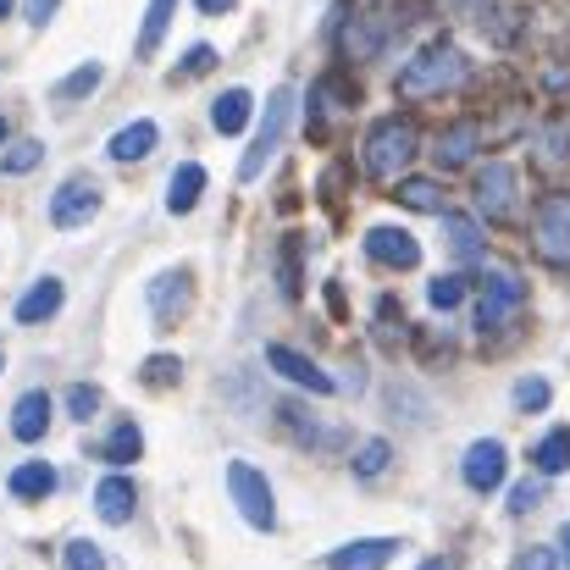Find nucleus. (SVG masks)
<instances>
[{
  "instance_id": "2f4dec72",
  "label": "nucleus",
  "mask_w": 570,
  "mask_h": 570,
  "mask_svg": "<svg viewBox=\"0 0 570 570\" xmlns=\"http://www.w3.org/2000/svg\"><path fill=\"white\" fill-rule=\"evenodd\" d=\"M184 377V361L178 355H150L145 366H139V382L145 387H167V382H178Z\"/></svg>"
},
{
  "instance_id": "393cba45",
  "label": "nucleus",
  "mask_w": 570,
  "mask_h": 570,
  "mask_svg": "<svg viewBox=\"0 0 570 570\" xmlns=\"http://www.w3.org/2000/svg\"><path fill=\"white\" fill-rule=\"evenodd\" d=\"M139 454H145V432H139L134 421H122V426L100 443V460H111V465H134Z\"/></svg>"
},
{
  "instance_id": "0eeeda50",
  "label": "nucleus",
  "mask_w": 570,
  "mask_h": 570,
  "mask_svg": "<svg viewBox=\"0 0 570 570\" xmlns=\"http://www.w3.org/2000/svg\"><path fill=\"white\" fill-rule=\"evenodd\" d=\"M266 366L272 372H283V377L294 382V387H305V393H316V399H327V393H338V382L327 377L311 355H299V350H288V344H266Z\"/></svg>"
},
{
  "instance_id": "6e6552de",
  "label": "nucleus",
  "mask_w": 570,
  "mask_h": 570,
  "mask_svg": "<svg viewBox=\"0 0 570 570\" xmlns=\"http://www.w3.org/2000/svg\"><path fill=\"white\" fill-rule=\"evenodd\" d=\"M387 33H393V17H387L382 6H361V11L350 17V28H344V50H350L355 61H372L382 45H387Z\"/></svg>"
},
{
  "instance_id": "2eb2a0df",
  "label": "nucleus",
  "mask_w": 570,
  "mask_h": 570,
  "mask_svg": "<svg viewBox=\"0 0 570 570\" xmlns=\"http://www.w3.org/2000/svg\"><path fill=\"white\" fill-rule=\"evenodd\" d=\"M61 299H67L61 277H39V283L17 299V322H22V327H39V322H50V316L61 311Z\"/></svg>"
},
{
  "instance_id": "7c9ffc66",
  "label": "nucleus",
  "mask_w": 570,
  "mask_h": 570,
  "mask_svg": "<svg viewBox=\"0 0 570 570\" xmlns=\"http://www.w3.org/2000/svg\"><path fill=\"white\" fill-rule=\"evenodd\" d=\"M387 460H393V443H387V438L361 443V449H355V476H361V482H372V476H382V465H387Z\"/></svg>"
},
{
  "instance_id": "39448f33",
  "label": "nucleus",
  "mask_w": 570,
  "mask_h": 570,
  "mask_svg": "<svg viewBox=\"0 0 570 570\" xmlns=\"http://www.w3.org/2000/svg\"><path fill=\"white\" fill-rule=\"evenodd\" d=\"M532 244L543 261H570V194H549L532 222Z\"/></svg>"
},
{
  "instance_id": "dca6fc26",
  "label": "nucleus",
  "mask_w": 570,
  "mask_h": 570,
  "mask_svg": "<svg viewBox=\"0 0 570 570\" xmlns=\"http://www.w3.org/2000/svg\"><path fill=\"white\" fill-rule=\"evenodd\" d=\"M249 117H255V95H249V89H222V95L210 100V128H216V134H244Z\"/></svg>"
},
{
  "instance_id": "423d86ee",
  "label": "nucleus",
  "mask_w": 570,
  "mask_h": 570,
  "mask_svg": "<svg viewBox=\"0 0 570 570\" xmlns=\"http://www.w3.org/2000/svg\"><path fill=\"white\" fill-rule=\"evenodd\" d=\"M515 311H521V277L488 272V277H482V299H476V327L493 333V327H504Z\"/></svg>"
},
{
  "instance_id": "b1692460",
  "label": "nucleus",
  "mask_w": 570,
  "mask_h": 570,
  "mask_svg": "<svg viewBox=\"0 0 570 570\" xmlns=\"http://www.w3.org/2000/svg\"><path fill=\"white\" fill-rule=\"evenodd\" d=\"M11 493H17V499H45V493H56V465H45V460L17 465V471H11Z\"/></svg>"
},
{
  "instance_id": "e433bc0d",
  "label": "nucleus",
  "mask_w": 570,
  "mask_h": 570,
  "mask_svg": "<svg viewBox=\"0 0 570 570\" xmlns=\"http://www.w3.org/2000/svg\"><path fill=\"white\" fill-rule=\"evenodd\" d=\"M205 67H216V50H210V45H194L189 56L178 61V72H173V78H194V72H205Z\"/></svg>"
},
{
  "instance_id": "c756f323",
  "label": "nucleus",
  "mask_w": 570,
  "mask_h": 570,
  "mask_svg": "<svg viewBox=\"0 0 570 570\" xmlns=\"http://www.w3.org/2000/svg\"><path fill=\"white\" fill-rule=\"evenodd\" d=\"M399 205H410V210H443V189L432 178H399Z\"/></svg>"
},
{
  "instance_id": "4be33fe9",
  "label": "nucleus",
  "mask_w": 570,
  "mask_h": 570,
  "mask_svg": "<svg viewBox=\"0 0 570 570\" xmlns=\"http://www.w3.org/2000/svg\"><path fill=\"white\" fill-rule=\"evenodd\" d=\"M199 194H205V167H199V161H184V167L173 173V184H167V210L184 216V210L199 205Z\"/></svg>"
},
{
  "instance_id": "f257e3e1",
  "label": "nucleus",
  "mask_w": 570,
  "mask_h": 570,
  "mask_svg": "<svg viewBox=\"0 0 570 570\" xmlns=\"http://www.w3.org/2000/svg\"><path fill=\"white\" fill-rule=\"evenodd\" d=\"M471 78V61H465V50L460 45H449V39H432V45H421L410 61H404V72H399V89L404 95H443V89H460Z\"/></svg>"
},
{
  "instance_id": "7ed1b4c3",
  "label": "nucleus",
  "mask_w": 570,
  "mask_h": 570,
  "mask_svg": "<svg viewBox=\"0 0 570 570\" xmlns=\"http://www.w3.org/2000/svg\"><path fill=\"white\" fill-rule=\"evenodd\" d=\"M288 117H294V89H272L266 122H261V134L249 139V150H244V161H238V184H261L266 161L277 156V145H283V134H288Z\"/></svg>"
},
{
  "instance_id": "412c9836",
  "label": "nucleus",
  "mask_w": 570,
  "mask_h": 570,
  "mask_svg": "<svg viewBox=\"0 0 570 570\" xmlns=\"http://www.w3.org/2000/svg\"><path fill=\"white\" fill-rule=\"evenodd\" d=\"M283 421L299 432V443H316V449H344V426H333V421H311L299 404H283Z\"/></svg>"
},
{
  "instance_id": "4c0bfd02",
  "label": "nucleus",
  "mask_w": 570,
  "mask_h": 570,
  "mask_svg": "<svg viewBox=\"0 0 570 570\" xmlns=\"http://www.w3.org/2000/svg\"><path fill=\"white\" fill-rule=\"evenodd\" d=\"M560 560H554V549H521L515 554V570H554Z\"/></svg>"
},
{
  "instance_id": "ddd939ff",
  "label": "nucleus",
  "mask_w": 570,
  "mask_h": 570,
  "mask_svg": "<svg viewBox=\"0 0 570 570\" xmlns=\"http://www.w3.org/2000/svg\"><path fill=\"white\" fill-rule=\"evenodd\" d=\"M366 255H372L377 266H399V272H410V266L421 261V244H415L404 227H372V233H366Z\"/></svg>"
},
{
  "instance_id": "6ab92c4d",
  "label": "nucleus",
  "mask_w": 570,
  "mask_h": 570,
  "mask_svg": "<svg viewBox=\"0 0 570 570\" xmlns=\"http://www.w3.org/2000/svg\"><path fill=\"white\" fill-rule=\"evenodd\" d=\"M95 510H100V521H111V527L134 521V476H100Z\"/></svg>"
},
{
  "instance_id": "79ce46f5",
  "label": "nucleus",
  "mask_w": 570,
  "mask_h": 570,
  "mask_svg": "<svg viewBox=\"0 0 570 570\" xmlns=\"http://www.w3.org/2000/svg\"><path fill=\"white\" fill-rule=\"evenodd\" d=\"M560 554H566V570H570V521H566V532H560Z\"/></svg>"
},
{
  "instance_id": "a211bd4d",
  "label": "nucleus",
  "mask_w": 570,
  "mask_h": 570,
  "mask_svg": "<svg viewBox=\"0 0 570 570\" xmlns=\"http://www.w3.org/2000/svg\"><path fill=\"white\" fill-rule=\"evenodd\" d=\"M11 432L22 438V443H39L45 432H50V393H22L17 399V410H11Z\"/></svg>"
},
{
  "instance_id": "cd10ccee",
  "label": "nucleus",
  "mask_w": 570,
  "mask_h": 570,
  "mask_svg": "<svg viewBox=\"0 0 570 570\" xmlns=\"http://www.w3.org/2000/svg\"><path fill=\"white\" fill-rule=\"evenodd\" d=\"M100 78H106V67H100V61H83L78 72H67V78L56 83V100H83V95L100 89Z\"/></svg>"
},
{
  "instance_id": "a878e982",
  "label": "nucleus",
  "mask_w": 570,
  "mask_h": 570,
  "mask_svg": "<svg viewBox=\"0 0 570 570\" xmlns=\"http://www.w3.org/2000/svg\"><path fill=\"white\" fill-rule=\"evenodd\" d=\"M532 465H538L543 476H560V471H566L570 465V426H554V432L532 449Z\"/></svg>"
},
{
  "instance_id": "c85d7f7f",
  "label": "nucleus",
  "mask_w": 570,
  "mask_h": 570,
  "mask_svg": "<svg viewBox=\"0 0 570 570\" xmlns=\"http://www.w3.org/2000/svg\"><path fill=\"white\" fill-rule=\"evenodd\" d=\"M39 161H45V145H39V139H17V145H6L0 173H6V178H22V173H33Z\"/></svg>"
},
{
  "instance_id": "9d476101",
  "label": "nucleus",
  "mask_w": 570,
  "mask_h": 570,
  "mask_svg": "<svg viewBox=\"0 0 570 570\" xmlns=\"http://www.w3.org/2000/svg\"><path fill=\"white\" fill-rule=\"evenodd\" d=\"M95 210H100V189L89 178H72V184H61L50 194V222L56 227H83Z\"/></svg>"
},
{
  "instance_id": "37998d69",
  "label": "nucleus",
  "mask_w": 570,
  "mask_h": 570,
  "mask_svg": "<svg viewBox=\"0 0 570 570\" xmlns=\"http://www.w3.org/2000/svg\"><path fill=\"white\" fill-rule=\"evenodd\" d=\"M11 6H17V0H0V22H6V17H11Z\"/></svg>"
},
{
  "instance_id": "58836bf2",
  "label": "nucleus",
  "mask_w": 570,
  "mask_h": 570,
  "mask_svg": "<svg viewBox=\"0 0 570 570\" xmlns=\"http://www.w3.org/2000/svg\"><path fill=\"white\" fill-rule=\"evenodd\" d=\"M532 504H543V482H527V488L510 493V510H515V515H527Z\"/></svg>"
},
{
  "instance_id": "c9c22d12",
  "label": "nucleus",
  "mask_w": 570,
  "mask_h": 570,
  "mask_svg": "<svg viewBox=\"0 0 570 570\" xmlns=\"http://www.w3.org/2000/svg\"><path fill=\"white\" fill-rule=\"evenodd\" d=\"M67 410H72V421H89V415L100 410V387H95V382H78V387L67 393Z\"/></svg>"
},
{
  "instance_id": "20e7f679",
  "label": "nucleus",
  "mask_w": 570,
  "mask_h": 570,
  "mask_svg": "<svg viewBox=\"0 0 570 570\" xmlns=\"http://www.w3.org/2000/svg\"><path fill=\"white\" fill-rule=\"evenodd\" d=\"M227 493H233V504H238V515L255 527V532H272L277 527V504H272V488H266V476L249 465V460H233L227 465Z\"/></svg>"
},
{
  "instance_id": "aec40b11",
  "label": "nucleus",
  "mask_w": 570,
  "mask_h": 570,
  "mask_svg": "<svg viewBox=\"0 0 570 570\" xmlns=\"http://www.w3.org/2000/svg\"><path fill=\"white\" fill-rule=\"evenodd\" d=\"M438 216H443V238H449V249H454L460 261H482V227H476L465 210H449V205H443Z\"/></svg>"
},
{
  "instance_id": "a19ab883",
  "label": "nucleus",
  "mask_w": 570,
  "mask_h": 570,
  "mask_svg": "<svg viewBox=\"0 0 570 570\" xmlns=\"http://www.w3.org/2000/svg\"><path fill=\"white\" fill-rule=\"evenodd\" d=\"M194 6H199V11H205V17H216V11H233V6H238V0H194Z\"/></svg>"
},
{
  "instance_id": "473e14b6",
  "label": "nucleus",
  "mask_w": 570,
  "mask_h": 570,
  "mask_svg": "<svg viewBox=\"0 0 570 570\" xmlns=\"http://www.w3.org/2000/svg\"><path fill=\"white\" fill-rule=\"evenodd\" d=\"M61 566L67 570H106V554H100L89 538H72V543L61 549Z\"/></svg>"
},
{
  "instance_id": "72a5a7b5",
  "label": "nucleus",
  "mask_w": 570,
  "mask_h": 570,
  "mask_svg": "<svg viewBox=\"0 0 570 570\" xmlns=\"http://www.w3.org/2000/svg\"><path fill=\"white\" fill-rule=\"evenodd\" d=\"M426 299H432V311H454L465 299V277H432Z\"/></svg>"
},
{
  "instance_id": "f704fd0d",
  "label": "nucleus",
  "mask_w": 570,
  "mask_h": 570,
  "mask_svg": "<svg viewBox=\"0 0 570 570\" xmlns=\"http://www.w3.org/2000/svg\"><path fill=\"white\" fill-rule=\"evenodd\" d=\"M549 399H554V393H549V382L543 377H521L515 382V410H549Z\"/></svg>"
},
{
  "instance_id": "a18cd8bd",
  "label": "nucleus",
  "mask_w": 570,
  "mask_h": 570,
  "mask_svg": "<svg viewBox=\"0 0 570 570\" xmlns=\"http://www.w3.org/2000/svg\"><path fill=\"white\" fill-rule=\"evenodd\" d=\"M0 145H6V117H0Z\"/></svg>"
},
{
  "instance_id": "ea45409f",
  "label": "nucleus",
  "mask_w": 570,
  "mask_h": 570,
  "mask_svg": "<svg viewBox=\"0 0 570 570\" xmlns=\"http://www.w3.org/2000/svg\"><path fill=\"white\" fill-rule=\"evenodd\" d=\"M56 6H61V0H22V17H28L33 28H45V22L56 17Z\"/></svg>"
},
{
  "instance_id": "1a4fd4ad",
  "label": "nucleus",
  "mask_w": 570,
  "mask_h": 570,
  "mask_svg": "<svg viewBox=\"0 0 570 570\" xmlns=\"http://www.w3.org/2000/svg\"><path fill=\"white\" fill-rule=\"evenodd\" d=\"M504 465H510V454H504L499 438H476V443L465 449V482H471L476 493H499V488H504Z\"/></svg>"
},
{
  "instance_id": "f8f14e48",
  "label": "nucleus",
  "mask_w": 570,
  "mask_h": 570,
  "mask_svg": "<svg viewBox=\"0 0 570 570\" xmlns=\"http://www.w3.org/2000/svg\"><path fill=\"white\" fill-rule=\"evenodd\" d=\"M476 210L482 216H510L515 210V173L504 161H488L476 173Z\"/></svg>"
},
{
  "instance_id": "f3484780",
  "label": "nucleus",
  "mask_w": 570,
  "mask_h": 570,
  "mask_svg": "<svg viewBox=\"0 0 570 570\" xmlns=\"http://www.w3.org/2000/svg\"><path fill=\"white\" fill-rule=\"evenodd\" d=\"M399 554L393 538H372V543H350V549H333L327 554V570H382Z\"/></svg>"
},
{
  "instance_id": "9b49d317",
  "label": "nucleus",
  "mask_w": 570,
  "mask_h": 570,
  "mask_svg": "<svg viewBox=\"0 0 570 570\" xmlns=\"http://www.w3.org/2000/svg\"><path fill=\"white\" fill-rule=\"evenodd\" d=\"M189 272H161V277H150V288H145V299H150V316L161 322V327H173L184 311H189Z\"/></svg>"
},
{
  "instance_id": "c03bdc74",
  "label": "nucleus",
  "mask_w": 570,
  "mask_h": 570,
  "mask_svg": "<svg viewBox=\"0 0 570 570\" xmlns=\"http://www.w3.org/2000/svg\"><path fill=\"white\" fill-rule=\"evenodd\" d=\"M421 570H449V566H443V560H426V566H421Z\"/></svg>"
},
{
  "instance_id": "bb28decb",
  "label": "nucleus",
  "mask_w": 570,
  "mask_h": 570,
  "mask_svg": "<svg viewBox=\"0 0 570 570\" xmlns=\"http://www.w3.org/2000/svg\"><path fill=\"white\" fill-rule=\"evenodd\" d=\"M173 11H178V0H150V11H145V28H139V56H156V50H161Z\"/></svg>"
},
{
  "instance_id": "f03ea898",
  "label": "nucleus",
  "mask_w": 570,
  "mask_h": 570,
  "mask_svg": "<svg viewBox=\"0 0 570 570\" xmlns=\"http://www.w3.org/2000/svg\"><path fill=\"white\" fill-rule=\"evenodd\" d=\"M415 145H421V134H415V122L410 117H382L377 128L366 134V173L372 178H399V167H410L415 161Z\"/></svg>"
},
{
  "instance_id": "5701e85b",
  "label": "nucleus",
  "mask_w": 570,
  "mask_h": 570,
  "mask_svg": "<svg viewBox=\"0 0 570 570\" xmlns=\"http://www.w3.org/2000/svg\"><path fill=\"white\" fill-rule=\"evenodd\" d=\"M471 156H476V122H454L438 139V167H465Z\"/></svg>"
},
{
  "instance_id": "49530a36",
  "label": "nucleus",
  "mask_w": 570,
  "mask_h": 570,
  "mask_svg": "<svg viewBox=\"0 0 570 570\" xmlns=\"http://www.w3.org/2000/svg\"><path fill=\"white\" fill-rule=\"evenodd\" d=\"M0 366H6V361H0Z\"/></svg>"
},
{
  "instance_id": "4468645a",
  "label": "nucleus",
  "mask_w": 570,
  "mask_h": 570,
  "mask_svg": "<svg viewBox=\"0 0 570 570\" xmlns=\"http://www.w3.org/2000/svg\"><path fill=\"white\" fill-rule=\"evenodd\" d=\"M156 145H161V128H156L150 117H139V122H128V128H117V134H111L106 156H111V161H145Z\"/></svg>"
}]
</instances>
